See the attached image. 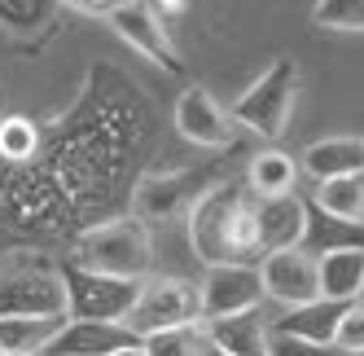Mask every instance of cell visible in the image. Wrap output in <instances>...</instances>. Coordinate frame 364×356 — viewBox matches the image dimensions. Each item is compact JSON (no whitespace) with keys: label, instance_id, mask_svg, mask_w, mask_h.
Listing matches in <instances>:
<instances>
[{"label":"cell","instance_id":"1","mask_svg":"<svg viewBox=\"0 0 364 356\" xmlns=\"http://www.w3.org/2000/svg\"><path fill=\"white\" fill-rule=\"evenodd\" d=\"M189 246L206 268L220 264H264V242H259V194L246 181L211 185L189 211Z\"/></svg>","mask_w":364,"mask_h":356},{"label":"cell","instance_id":"2","mask_svg":"<svg viewBox=\"0 0 364 356\" xmlns=\"http://www.w3.org/2000/svg\"><path fill=\"white\" fill-rule=\"evenodd\" d=\"M75 264L92 268V273H110V277H132V282H145L154 251H149V234L141 220H110L97 224L80 238V251H75Z\"/></svg>","mask_w":364,"mask_h":356},{"label":"cell","instance_id":"3","mask_svg":"<svg viewBox=\"0 0 364 356\" xmlns=\"http://www.w3.org/2000/svg\"><path fill=\"white\" fill-rule=\"evenodd\" d=\"M58 277L66 286V317L70 321H127V313H132V303L141 299V286H145V282H132V277L80 268L75 260H66L58 268Z\"/></svg>","mask_w":364,"mask_h":356},{"label":"cell","instance_id":"4","mask_svg":"<svg viewBox=\"0 0 364 356\" xmlns=\"http://www.w3.org/2000/svg\"><path fill=\"white\" fill-rule=\"evenodd\" d=\"M294 88H299V66L290 58H277L259 80L232 101V123L250 128L255 137L264 141H277L290 123V106H294Z\"/></svg>","mask_w":364,"mask_h":356},{"label":"cell","instance_id":"5","mask_svg":"<svg viewBox=\"0 0 364 356\" xmlns=\"http://www.w3.org/2000/svg\"><path fill=\"white\" fill-rule=\"evenodd\" d=\"M123 325L136 330L141 339L159 335V330L202 325V299H198V286L180 282V277H145L141 299L132 303V313H127Z\"/></svg>","mask_w":364,"mask_h":356},{"label":"cell","instance_id":"6","mask_svg":"<svg viewBox=\"0 0 364 356\" xmlns=\"http://www.w3.org/2000/svg\"><path fill=\"white\" fill-rule=\"evenodd\" d=\"M198 299H202V321L211 317H237V313H255L264 303V277L250 264H220V268H206L202 286H198Z\"/></svg>","mask_w":364,"mask_h":356},{"label":"cell","instance_id":"7","mask_svg":"<svg viewBox=\"0 0 364 356\" xmlns=\"http://www.w3.org/2000/svg\"><path fill=\"white\" fill-rule=\"evenodd\" d=\"M259 277H264V295L277 299L281 308H303V303L321 299V264H316V256H307L303 246L264 256Z\"/></svg>","mask_w":364,"mask_h":356},{"label":"cell","instance_id":"8","mask_svg":"<svg viewBox=\"0 0 364 356\" xmlns=\"http://www.w3.org/2000/svg\"><path fill=\"white\" fill-rule=\"evenodd\" d=\"M176 132L185 137L189 145H202V150L237 145V123H232V115L206 88H198V84H189L185 93L176 97Z\"/></svg>","mask_w":364,"mask_h":356},{"label":"cell","instance_id":"9","mask_svg":"<svg viewBox=\"0 0 364 356\" xmlns=\"http://www.w3.org/2000/svg\"><path fill=\"white\" fill-rule=\"evenodd\" d=\"M110 27L136 48V53H145L159 70H167V75H180L185 70V62H180V53H176V44H171V36H167V27L159 22V14H154L149 5H141V0H123V5L110 14Z\"/></svg>","mask_w":364,"mask_h":356},{"label":"cell","instance_id":"10","mask_svg":"<svg viewBox=\"0 0 364 356\" xmlns=\"http://www.w3.org/2000/svg\"><path fill=\"white\" fill-rule=\"evenodd\" d=\"M211 189V185H206ZM198 172H171V176H145L136 185V198H132V211L141 224H167L176 216L193 211V202L206 194Z\"/></svg>","mask_w":364,"mask_h":356},{"label":"cell","instance_id":"11","mask_svg":"<svg viewBox=\"0 0 364 356\" xmlns=\"http://www.w3.org/2000/svg\"><path fill=\"white\" fill-rule=\"evenodd\" d=\"M0 317H66V286L58 273L0 277Z\"/></svg>","mask_w":364,"mask_h":356},{"label":"cell","instance_id":"12","mask_svg":"<svg viewBox=\"0 0 364 356\" xmlns=\"http://www.w3.org/2000/svg\"><path fill=\"white\" fill-rule=\"evenodd\" d=\"M145 343L136 330H127L123 321H66L62 335L48 343V356H114L123 347Z\"/></svg>","mask_w":364,"mask_h":356},{"label":"cell","instance_id":"13","mask_svg":"<svg viewBox=\"0 0 364 356\" xmlns=\"http://www.w3.org/2000/svg\"><path fill=\"white\" fill-rule=\"evenodd\" d=\"M202 339L206 347H215L224 356H268L272 343V325L255 313H237V317H211L202 321Z\"/></svg>","mask_w":364,"mask_h":356},{"label":"cell","instance_id":"14","mask_svg":"<svg viewBox=\"0 0 364 356\" xmlns=\"http://www.w3.org/2000/svg\"><path fill=\"white\" fill-rule=\"evenodd\" d=\"M347 303H333V299H311L303 308H285L272 325V335L281 339H303V343H316V347H333L338 335V321H343Z\"/></svg>","mask_w":364,"mask_h":356},{"label":"cell","instance_id":"15","mask_svg":"<svg viewBox=\"0 0 364 356\" xmlns=\"http://www.w3.org/2000/svg\"><path fill=\"white\" fill-rule=\"evenodd\" d=\"M303 229H307V202L299 194L259 198V242H264L268 256L303 246Z\"/></svg>","mask_w":364,"mask_h":356},{"label":"cell","instance_id":"16","mask_svg":"<svg viewBox=\"0 0 364 356\" xmlns=\"http://www.w3.org/2000/svg\"><path fill=\"white\" fill-rule=\"evenodd\" d=\"M303 172L311 181H338V176H360L364 172V141L360 137H325L316 145H307Z\"/></svg>","mask_w":364,"mask_h":356},{"label":"cell","instance_id":"17","mask_svg":"<svg viewBox=\"0 0 364 356\" xmlns=\"http://www.w3.org/2000/svg\"><path fill=\"white\" fill-rule=\"evenodd\" d=\"M303 251L307 256H329V251H364V220H338L307 202V229H303Z\"/></svg>","mask_w":364,"mask_h":356},{"label":"cell","instance_id":"18","mask_svg":"<svg viewBox=\"0 0 364 356\" xmlns=\"http://www.w3.org/2000/svg\"><path fill=\"white\" fill-rule=\"evenodd\" d=\"M70 317H0V356H40Z\"/></svg>","mask_w":364,"mask_h":356},{"label":"cell","instance_id":"19","mask_svg":"<svg viewBox=\"0 0 364 356\" xmlns=\"http://www.w3.org/2000/svg\"><path fill=\"white\" fill-rule=\"evenodd\" d=\"M321 264V299L333 303H355L364 290V251H329L316 260Z\"/></svg>","mask_w":364,"mask_h":356},{"label":"cell","instance_id":"20","mask_svg":"<svg viewBox=\"0 0 364 356\" xmlns=\"http://www.w3.org/2000/svg\"><path fill=\"white\" fill-rule=\"evenodd\" d=\"M294 159L281 155V150H259L250 159V172H246V185L259 194V198H281V194H294Z\"/></svg>","mask_w":364,"mask_h":356},{"label":"cell","instance_id":"21","mask_svg":"<svg viewBox=\"0 0 364 356\" xmlns=\"http://www.w3.org/2000/svg\"><path fill=\"white\" fill-rule=\"evenodd\" d=\"M321 211L338 216V220H360L364 216V172L360 176H338V181H321L311 194Z\"/></svg>","mask_w":364,"mask_h":356},{"label":"cell","instance_id":"22","mask_svg":"<svg viewBox=\"0 0 364 356\" xmlns=\"http://www.w3.org/2000/svg\"><path fill=\"white\" fill-rule=\"evenodd\" d=\"M206 339L202 325H180V330H159L145 339V356H202Z\"/></svg>","mask_w":364,"mask_h":356},{"label":"cell","instance_id":"23","mask_svg":"<svg viewBox=\"0 0 364 356\" xmlns=\"http://www.w3.org/2000/svg\"><path fill=\"white\" fill-rule=\"evenodd\" d=\"M311 22L325 31H364V0H316Z\"/></svg>","mask_w":364,"mask_h":356},{"label":"cell","instance_id":"24","mask_svg":"<svg viewBox=\"0 0 364 356\" xmlns=\"http://www.w3.org/2000/svg\"><path fill=\"white\" fill-rule=\"evenodd\" d=\"M36 145H40V132H36V123L31 119H0V159H9V163H22V159H31L36 155Z\"/></svg>","mask_w":364,"mask_h":356},{"label":"cell","instance_id":"25","mask_svg":"<svg viewBox=\"0 0 364 356\" xmlns=\"http://www.w3.org/2000/svg\"><path fill=\"white\" fill-rule=\"evenodd\" d=\"M333 352H343V356L364 352V303H347L343 321H338V335H333Z\"/></svg>","mask_w":364,"mask_h":356},{"label":"cell","instance_id":"26","mask_svg":"<svg viewBox=\"0 0 364 356\" xmlns=\"http://www.w3.org/2000/svg\"><path fill=\"white\" fill-rule=\"evenodd\" d=\"M268 356H333V347H316V343H303V339H281V335H272Z\"/></svg>","mask_w":364,"mask_h":356},{"label":"cell","instance_id":"27","mask_svg":"<svg viewBox=\"0 0 364 356\" xmlns=\"http://www.w3.org/2000/svg\"><path fill=\"white\" fill-rule=\"evenodd\" d=\"M62 5H70V9H80V14H101V18H110L123 0H62Z\"/></svg>","mask_w":364,"mask_h":356},{"label":"cell","instance_id":"28","mask_svg":"<svg viewBox=\"0 0 364 356\" xmlns=\"http://www.w3.org/2000/svg\"><path fill=\"white\" fill-rule=\"evenodd\" d=\"M114 356H145V343H136V347H123V352H114Z\"/></svg>","mask_w":364,"mask_h":356},{"label":"cell","instance_id":"29","mask_svg":"<svg viewBox=\"0 0 364 356\" xmlns=\"http://www.w3.org/2000/svg\"><path fill=\"white\" fill-rule=\"evenodd\" d=\"M202 356H224V352H215V347H206V352H202Z\"/></svg>","mask_w":364,"mask_h":356},{"label":"cell","instance_id":"30","mask_svg":"<svg viewBox=\"0 0 364 356\" xmlns=\"http://www.w3.org/2000/svg\"><path fill=\"white\" fill-rule=\"evenodd\" d=\"M355 303H364V290H360V299H355Z\"/></svg>","mask_w":364,"mask_h":356},{"label":"cell","instance_id":"31","mask_svg":"<svg viewBox=\"0 0 364 356\" xmlns=\"http://www.w3.org/2000/svg\"><path fill=\"white\" fill-rule=\"evenodd\" d=\"M360 356H364V352H360Z\"/></svg>","mask_w":364,"mask_h":356}]
</instances>
